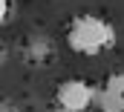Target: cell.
Listing matches in <instances>:
<instances>
[{
	"label": "cell",
	"mask_w": 124,
	"mask_h": 112,
	"mask_svg": "<svg viewBox=\"0 0 124 112\" xmlns=\"http://www.w3.org/2000/svg\"><path fill=\"white\" fill-rule=\"evenodd\" d=\"M66 46L75 55H104L116 46V26L98 14H75L66 23Z\"/></svg>",
	"instance_id": "cell-1"
},
{
	"label": "cell",
	"mask_w": 124,
	"mask_h": 112,
	"mask_svg": "<svg viewBox=\"0 0 124 112\" xmlns=\"http://www.w3.org/2000/svg\"><path fill=\"white\" fill-rule=\"evenodd\" d=\"M95 95H98V89L90 81L66 78L55 89V112H87V109H93Z\"/></svg>",
	"instance_id": "cell-2"
},
{
	"label": "cell",
	"mask_w": 124,
	"mask_h": 112,
	"mask_svg": "<svg viewBox=\"0 0 124 112\" xmlns=\"http://www.w3.org/2000/svg\"><path fill=\"white\" fill-rule=\"evenodd\" d=\"M55 55H58L55 40L49 35H43V32H32V35H26V40L20 43V60L29 69H46V66H52Z\"/></svg>",
	"instance_id": "cell-3"
},
{
	"label": "cell",
	"mask_w": 124,
	"mask_h": 112,
	"mask_svg": "<svg viewBox=\"0 0 124 112\" xmlns=\"http://www.w3.org/2000/svg\"><path fill=\"white\" fill-rule=\"evenodd\" d=\"M95 106L101 112H124V72H110L95 95Z\"/></svg>",
	"instance_id": "cell-4"
},
{
	"label": "cell",
	"mask_w": 124,
	"mask_h": 112,
	"mask_svg": "<svg viewBox=\"0 0 124 112\" xmlns=\"http://www.w3.org/2000/svg\"><path fill=\"white\" fill-rule=\"evenodd\" d=\"M12 12H15V0H0V20H3V26L12 20Z\"/></svg>",
	"instance_id": "cell-5"
},
{
	"label": "cell",
	"mask_w": 124,
	"mask_h": 112,
	"mask_svg": "<svg viewBox=\"0 0 124 112\" xmlns=\"http://www.w3.org/2000/svg\"><path fill=\"white\" fill-rule=\"evenodd\" d=\"M3 112H12V104H3Z\"/></svg>",
	"instance_id": "cell-6"
}]
</instances>
